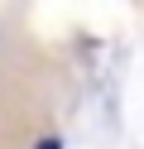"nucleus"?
<instances>
[{"mask_svg": "<svg viewBox=\"0 0 144 149\" xmlns=\"http://www.w3.org/2000/svg\"><path fill=\"white\" fill-rule=\"evenodd\" d=\"M34 149H63V144H58V139H38Z\"/></svg>", "mask_w": 144, "mask_h": 149, "instance_id": "f257e3e1", "label": "nucleus"}]
</instances>
